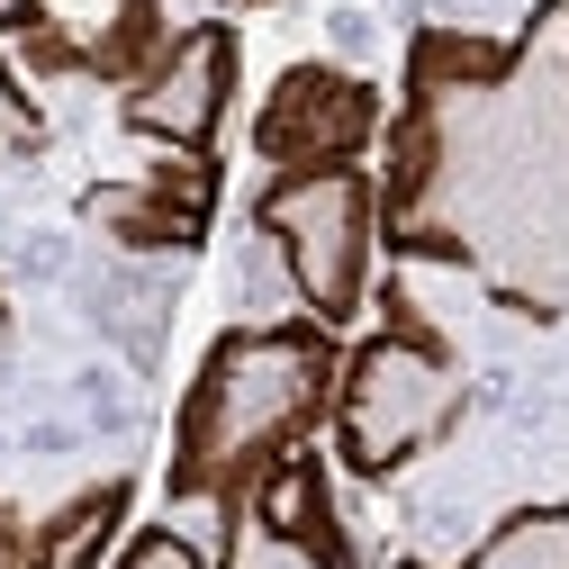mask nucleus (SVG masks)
<instances>
[{"mask_svg": "<svg viewBox=\"0 0 569 569\" xmlns=\"http://www.w3.org/2000/svg\"><path fill=\"white\" fill-rule=\"evenodd\" d=\"M343 352L326 326H236L208 343V362L190 371V398L172 416V497L227 507L253 479L290 461L326 407H335Z\"/></svg>", "mask_w": 569, "mask_h": 569, "instance_id": "obj_2", "label": "nucleus"}, {"mask_svg": "<svg viewBox=\"0 0 569 569\" xmlns=\"http://www.w3.org/2000/svg\"><path fill=\"white\" fill-rule=\"evenodd\" d=\"M407 569H569V507H516L461 560H407Z\"/></svg>", "mask_w": 569, "mask_h": 569, "instance_id": "obj_11", "label": "nucleus"}, {"mask_svg": "<svg viewBox=\"0 0 569 569\" xmlns=\"http://www.w3.org/2000/svg\"><path fill=\"white\" fill-rule=\"evenodd\" d=\"M118 525H127V479H109V488L73 497V507H63L54 525L19 533V560H10V569H100V551L118 542Z\"/></svg>", "mask_w": 569, "mask_h": 569, "instance_id": "obj_10", "label": "nucleus"}, {"mask_svg": "<svg viewBox=\"0 0 569 569\" xmlns=\"http://www.w3.org/2000/svg\"><path fill=\"white\" fill-rule=\"evenodd\" d=\"M19 37L54 73L136 82L163 46V0H19Z\"/></svg>", "mask_w": 569, "mask_h": 569, "instance_id": "obj_8", "label": "nucleus"}, {"mask_svg": "<svg viewBox=\"0 0 569 569\" xmlns=\"http://www.w3.org/2000/svg\"><path fill=\"white\" fill-rule=\"evenodd\" d=\"M380 91L362 73H335V63H290L262 109H253V154L271 172H326V163H362L380 146Z\"/></svg>", "mask_w": 569, "mask_h": 569, "instance_id": "obj_6", "label": "nucleus"}, {"mask_svg": "<svg viewBox=\"0 0 569 569\" xmlns=\"http://www.w3.org/2000/svg\"><path fill=\"white\" fill-rule=\"evenodd\" d=\"M470 407V380H461V352L425 326V317H389L380 335H362L335 371V461L352 479H398L407 461H425Z\"/></svg>", "mask_w": 569, "mask_h": 569, "instance_id": "obj_3", "label": "nucleus"}, {"mask_svg": "<svg viewBox=\"0 0 569 569\" xmlns=\"http://www.w3.org/2000/svg\"><path fill=\"white\" fill-rule=\"evenodd\" d=\"M253 227L271 236L280 271L308 308V326L343 335L371 299V262H380V172L362 163H326V172H271L253 199Z\"/></svg>", "mask_w": 569, "mask_h": 569, "instance_id": "obj_4", "label": "nucleus"}, {"mask_svg": "<svg viewBox=\"0 0 569 569\" xmlns=\"http://www.w3.org/2000/svg\"><path fill=\"white\" fill-rule=\"evenodd\" d=\"M109 569H208V551H199L190 533H172V525H136Z\"/></svg>", "mask_w": 569, "mask_h": 569, "instance_id": "obj_12", "label": "nucleus"}, {"mask_svg": "<svg viewBox=\"0 0 569 569\" xmlns=\"http://www.w3.org/2000/svg\"><path fill=\"white\" fill-rule=\"evenodd\" d=\"M0 326H10V308H0Z\"/></svg>", "mask_w": 569, "mask_h": 569, "instance_id": "obj_16", "label": "nucleus"}, {"mask_svg": "<svg viewBox=\"0 0 569 569\" xmlns=\"http://www.w3.org/2000/svg\"><path fill=\"white\" fill-rule=\"evenodd\" d=\"M380 136V244L569 326V0H533L516 37L425 28Z\"/></svg>", "mask_w": 569, "mask_h": 569, "instance_id": "obj_1", "label": "nucleus"}, {"mask_svg": "<svg viewBox=\"0 0 569 569\" xmlns=\"http://www.w3.org/2000/svg\"><path fill=\"white\" fill-rule=\"evenodd\" d=\"M10 560H19V525H10V516H0V569H10Z\"/></svg>", "mask_w": 569, "mask_h": 569, "instance_id": "obj_14", "label": "nucleus"}, {"mask_svg": "<svg viewBox=\"0 0 569 569\" xmlns=\"http://www.w3.org/2000/svg\"><path fill=\"white\" fill-rule=\"evenodd\" d=\"M227 109H236V28L227 19H199L181 37L154 46V63L127 82L118 118L146 136V146L181 154V163H208L227 136Z\"/></svg>", "mask_w": 569, "mask_h": 569, "instance_id": "obj_5", "label": "nucleus"}, {"mask_svg": "<svg viewBox=\"0 0 569 569\" xmlns=\"http://www.w3.org/2000/svg\"><path fill=\"white\" fill-rule=\"evenodd\" d=\"M19 136H37V109H28L19 73H10V63H0V146H19Z\"/></svg>", "mask_w": 569, "mask_h": 569, "instance_id": "obj_13", "label": "nucleus"}, {"mask_svg": "<svg viewBox=\"0 0 569 569\" xmlns=\"http://www.w3.org/2000/svg\"><path fill=\"white\" fill-rule=\"evenodd\" d=\"M208 190H218V181H208V163H172V172H154V181H136V190H100L91 218L118 227L127 244H199Z\"/></svg>", "mask_w": 569, "mask_h": 569, "instance_id": "obj_9", "label": "nucleus"}, {"mask_svg": "<svg viewBox=\"0 0 569 569\" xmlns=\"http://www.w3.org/2000/svg\"><path fill=\"white\" fill-rule=\"evenodd\" d=\"M10 28H19V0H0V37H10Z\"/></svg>", "mask_w": 569, "mask_h": 569, "instance_id": "obj_15", "label": "nucleus"}, {"mask_svg": "<svg viewBox=\"0 0 569 569\" xmlns=\"http://www.w3.org/2000/svg\"><path fill=\"white\" fill-rule=\"evenodd\" d=\"M218 569H352V542L335 525V497H326V461L317 452H290L271 479H253L244 497H227Z\"/></svg>", "mask_w": 569, "mask_h": 569, "instance_id": "obj_7", "label": "nucleus"}]
</instances>
